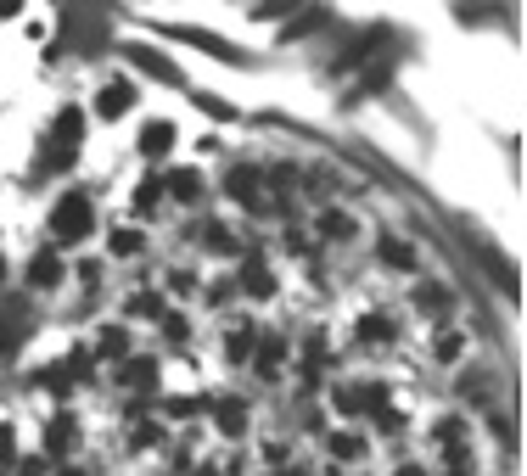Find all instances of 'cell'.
<instances>
[{
    "instance_id": "277c9868",
    "label": "cell",
    "mask_w": 527,
    "mask_h": 476,
    "mask_svg": "<svg viewBox=\"0 0 527 476\" xmlns=\"http://www.w3.org/2000/svg\"><path fill=\"white\" fill-rule=\"evenodd\" d=\"M219 426H225V432H242V426H247V409L242 404H219Z\"/></svg>"
},
{
    "instance_id": "52a82bcc",
    "label": "cell",
    "mask_w": 527,
    "mask_h": 476,
    "mask_svg": "<svg viewBox=\"0 0 527 476\" xmlns=\"http://www.w3.org/2000/svg\"><path fill=\"white\" fill-rule=\"evenodd\" d=\"M197 191H202L197 174H174V196H197Z\"/></svg>"
},
{
    "instance_id": "7a4b0ae2",
    "label": "cell",
    "mask_w": 527,
    "mask_h": 476,
    "mask_svg": "<svg viewBox=\"0 0 527 476\" xmlns=\"http://www.w3.org/2000/svg\"><path fill=\"white\" fill-rule=\"evenodd\" d=\"M129 101H135V90H129V84H113V90H101L96 112H101V118H118V112H124Z\"/></svg>"
},
{
    "instance_id": "9c48e42d",
    "label": "cell",
    "mask_w": 527,
    "mask_h": 476,
    "mask_svg": "<svg viewBox=\"0 0 527 476\" xmlns=\"http://www.w3.org/2000/svg\"><path fill=\"white\" fill-rule=\"evenodd\" d=\"M6 437H12V432H6V426H0V460H6V454H12V443H6Z\"/></svg>"
},
{
    "instance_id": "5b68a950",
    "label": "cell",
    "mask_w": 527,
    "mask_h": 476,
    "mask_svg": "<svg viewBox=\"0 0 527 476\" xmlns=\"http://www.w3.org/2000/svg\"><path fill=\"white\" fill-rule=\"evenodd\" d=\"M29 280L34 286H51V280H57V258H40V264L29 269Z\"/></svg>"
},
{
    "instance_id": "6da1fadb",
    "label": "cell",
    "mask_w": 527,
    "mask_h": 476,
    "mask_svg": "<svg viewBox=\"0 0 527 476\" xmlns=\"http://www.w3.org/2000/svg\"><path fill=\"white\" fill-rule=\"evenodd\" d=\"M57 236L62 241H79V236H90V202L85 196H68V202H57Z\"/></svg>"
},
{
    "instance_id": "ba28073f",
    "label": "cell",
    "mask_w": 527,
    "mask_h": 476,
    "mask_svg": "<svg viewBox=\"0 0 527 476\" xmlns=\"http://www.w3.org/2000/svg\"><path fill=\"white\" fill-rule=\"evenodd\" d=\"M157 191H163V185H157V180H146V185H141V196H135V208L146 213V208H152V202H157Z\"/></svg>"
},
{
    "instance_id": "30bf717a",
    "label": "cell",
    "mask_w": 527,
    "mask_h": 476,
    "mask_svg": "<svg viewBox=\"0 0 527 476\" xmlns=\"http://www.w3.org/2000/svg\"><path fill=\"white\" fill-rule=\"evenodd\" d=\"M399 476H427V471H415V465H404V471Z\"/></svg>"
},
{
    "instance_id": "8992f818",
    "label": "cell",
    "mask_w": 527,
    "mask_h": 476,
    "mask_svg": "<svg viewBox=\"0 0 527 476\" xmlns=\"http://www.w3.org/2000/svg\"><path fill=\"white\" fill-rule=\"evenodd\" d=\"M382 252H387V264H410V247H404V241H382Z\"/></svg>"
},
{
    "instance_id": "7c38bea8",
    "label": "cell",
    "mask_w": 527,
    "mask_h": 476,
    "mask_svg": "<svg viewBox=\"0 0 527 476\" xmlns=\"http://www.w3.org/2000/svg\"><path fill=\"white\" fill-rule=\"evenodd\" d=\"M0 275H6V264H0Z\"/></svg>"
},
{
    "instance_id": "3957f363",
    "label": "cell",
    "mask_w": 527,
    "mask_h": 476,
    "mask_svg": "<svg viewBox=\"0 0 527 476\" xmlns=\"http://www.w3.org/2000/svg\"><path fill=\"white\" fill-rule=\"evenodd\" d=\"M141 146H146V157H152V152H169V146H174V129H169V124L146 129V135H141Z\"/></svg>"
},
{
    "instance_id": "8fae6325",
    "label": "cell",
    "mask_w": 527,
    "mask_h": 476,
    "mask_svg": "<svg viewBox=\"0 0 527 476\" xmlns=\"http://www.w3.org/2000/svg\"><path fill=\"white\" fill-rule=\"evenodd\" d=\"M62 476H79V471H62Z\"/></svg>"
}]
</instances>
